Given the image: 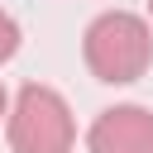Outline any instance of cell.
Wrapping results in <instances>:
<instances>
[{"label":"cell","mask_w":153,"mask_h":153,"mask_svg":"<svg viewBox=\"0 0 153 153\" xmlns=\"http://www.w3.org/2000/svg\"><path fill=\"white\" fill-rule=\"evenodd\" d=\"M86 72L105 86H129L153 67V24L134 10H105L81 33Z\"/></svg>","instance_id":"cell-1"},{"label":"cell","mask_w":153,"mask_h":153,"mask_svg":"<svg viewBox=\"0 0 153 153\" xmlns=\"http://www.w3.org/2000/svg\"><path fill=\"white\" fill-rule=\"evenodd\" d=\"M5 143H10V153H72L76 148V115H72L67 96L43 81H24L10 100Z\"/></svg>","instance_id":"cell-2"},{"label":"cell","mask_w":153,"mask_h":153,"mask_svg":"<svg viewBox=\"0 0 153 153\" xmlns=\"http://www.w3.org/2000/svg\"><path fill=\"white\" fill-rule=\"evenodd\" d=\"M86 153H153V110L110 105L86 129Z\"/></svg>","instance_id":"cell-3"},{"label":"cell","mask_w":153,"mask_h":153,"mask_svg":"<svg viewBox=\"0 0 153 153\" xmlns=\"http://www.w3.org/2000/svg\"><path fill=\"white\" fill-rule=\"evenodd\" d=\"M19 38H24V33H19L14 14H10V10H0V67H5V62L19 53Z\"/></svg>","instance_id":"cell-4"},{"label":"cell","mask_w":153,"mask_h":153,"mask_svg":"<svg viewBox=\"0 0 153 153\" xmlns=\"http://www.w3.org/2000/svg\"><path fill=\"white\" fill-rule=\"evenodd\" d=\"M0 120H10V91H5V81H0Z\"/></svg>","instance_id":"cell-5"},{"label":"cell","mask_w":153,"mask_h":153,"mask_svg":"<svg viewBox=\"0 0 153 153\" xmlns=\"http://www.w3.org/2000/svg\"><path fill=\"white\" fill-rule=\"evenodd\" d=\"M148 19H153V0H148Z\"/></svg>","instance_id":"cell-6"}]
</instances>
